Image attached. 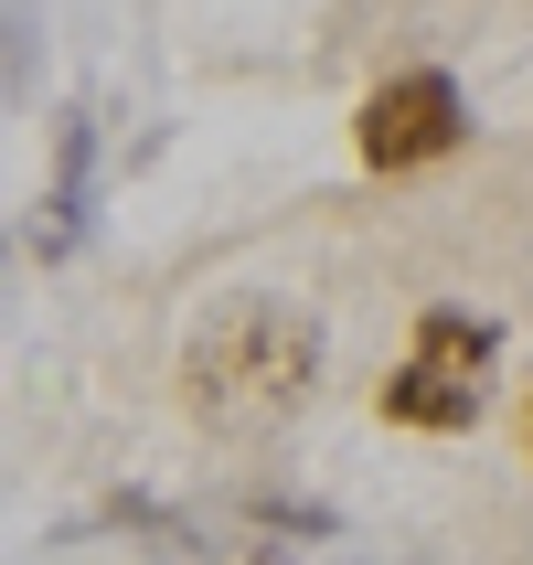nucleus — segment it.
<instances>
[{"mask_svg": "<svg viewBox=\"0 0 533 565\" xmlns=\"http://www.w3.org/2000/svg\"><path fill=\"white\" fill-rule=\"evenodd\" d=\"M406 352H438V363H470V374H491V363H502V320H491V310H459V299H427Z\"/></svg>", "mask_w": 533, "mask_h": 565, "instance_id": "39448f33", "label": "nucleus"}, {"mask_svg": "<svg viewBox=\"0 0 533 565\" xmlns=\"http://www.w3.org/2000/svg\"><path fill=\"white\" fill-rule=\"evenodd\" d=\"M86 192H96V118H64V128H54V182H43V214H32V235H22L43 267L86 246V214H96Z\"/></svg>", "mask_w": 533, "mask_h": 565, "instance_id": "20e7f679", "label": "nucleus"}, {"mask_svg": "<svg viewBox=\"0 0 533 565\" xmlns=\"http://www.w3.org/2000/svg\"><path fill=\"white\" fill-rule=\"evenodd\" d=\"M235 523H256V534H310V544L342 534V512H331V502H299V491H246Z\"/></svg>", "mask_w": 533, "mask_h": 565, "instance_id": "423d86ee", "label": "nucleus"}, {"mask_svg": "<svg viewBox=\"0 0 533 565\" xmlns=\"http://www.w3.org/2000/svg\"><path fill=\"white\" fill-rule=\"evenodd\" d=\"M523 448H533V395H523Z\"/></svg>", "mask_w": 533, "mask_h": 565, "instance_id": "0eeeda50", "label": "nucleus"}, {"mask_svg": "<svg viewBox=\"0 0 533 565\" xmlns=\"http://www.w3.org/2000/svg\"><path fill=\"white\" fill-rule=\"evenodd\" d=\"M352 150H363V171H438V160L470 150V96H459V75L448 64H406V75H384L363 107H352Z\"/></svg>", "mask_w": 533, "mask_h": 565, "instance_id": "f03ea898", "label": "nucleus"}, {"mask_svg": "<svg viewBox=\"0 0 533 565\" xmlns=\"http://www.w3.org/2000/svg\"><path fill=\"white\" fill-rule=\"evenodd\" d=\"M320 384V320L288 299H224L182 342V416L214 438H267Z\"/></svg>", "mask_w": 533, "mask_h": 565, "instance_id": "f257e3e1", "label": "nucleus"}, {"mask_svg": "<svg viewBox=\"0 0 533 565\" xmlns=\"http://www.w3.org/2000/svg\"><path fill=\"white\" fill-rule=\"evenodd\" d=\"M480 406H491V374L438 363V352H406V363L374 384V416H384V427H416V438H470Z\"/></svg>", "mask_w": 533, "mask_h": 565, "instance_id": "7ed1b4c3", "label": "nucleus"}]
</instances>
